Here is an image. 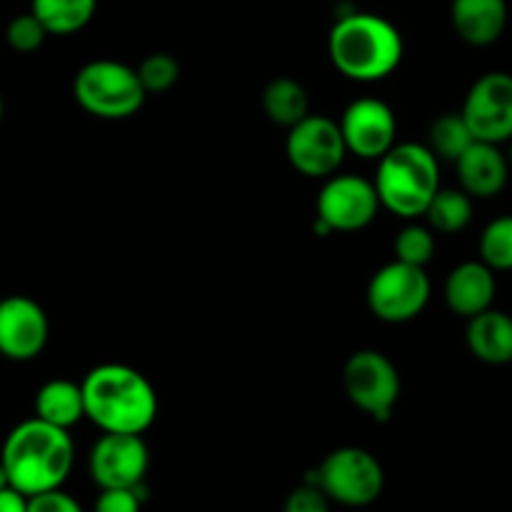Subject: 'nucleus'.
Returning a JSON list of instances; mask_svg holds the SVG:
<instances>
[{
    "instance_id": "5701e85b",
    "label": "nucleus",
    "mask_w": 512,
    "mask_h": 512,
    "mask_svg": "<svg viewBox=\"0 0 512 512\" xmlns=\"http://www.w3.org/2000/svg\"><path fill=\"white\" fill-rule=\"evenodd\" d=\"M473 133H470L468 123L463 120L460 113H445L430 125V145L428 148L433 150L435 158L438 160H455L465 153L470 143H473Z\"/></svg>"
},
{
    "instance_id": "39448f33",
    "label": "nucleus",
    "mask_w": 512,
    "mask_h": 512,
    "mask_svg": "<svg viewBox=\"0 0 512 512\" xmlns=\"http://www.w3.org/2000/svg\"><path fill=\"white\" fill-rule=\"evenodd\" d=\"M73 95L85 113L103 120H125L145 103L138 73L120 60H93L75 75Z\"/></svg>"
},
{
    "instance_id": "f03ea898",
    "label": "nucleus",
    "mask_w": 512,
    "mask_h": 512,
    "mask_svg": "<svg viewBox=\"0 0 512 512\" xmlns=\"http://www.w3.org/2000/svg\"><path fill=\"white\" fill-rule=\"evenodd\" d=\"M10 488L30 495L55 490L68 480L75 463V445L68 430L40 418L23 420L8 433L0 453Z\"/></svg>"
},
{
    "instance_id": "423d86ee",
    "label": "nucleus",
    "mask_w": 512,
    "mask_h": 512,
    "mask_svg": "<svg viewBox=\"0 0 512 512\" xmlns=\"http://www.w3.org/2000/svg\"><path fill=\"white\" fill-rule=\"evenodd\" d=\"M310 483L318 485L330 503L345 508H368L380 498L385 488V473L380 460L363 448L333 450L315 473H310Z\"/></svg>"
},
{
    "instance_id": "0eeeda50",
    "label": "nucleus",
    "mask_w": 512,
    "mask_h": 512,
    "mask_svg": "<svg viewBox=\"0 0 512 512\" xmlns=\"http://www.w3.org/2000/svg\"><path fill=\"white\" fill-rule=\"evenodd\" d=\"M343 385L350 403L373 420H388L400 398V373L388 355L358 350L348 358Z\"/></svg>"
},
{
    "instance_id": "7c9ffc66",
    "label": "nucleus",
    "mask_w": 512,
    "mask_h": 512,
    "mask_svg": "<svg viewBox=\"0 0 512 512\" xmlns=\"http://www.w3.org/2000/svg\"><path fill=\"white\" fill-rule=\"evenodd\" d=\"M0 512H28V498L15 488L0 490Z\"/></svg>"
},
{
    "instance_id": "c756f323",
    "label": "nucleus",
    "mask_w": 512,
    "mask_h": 512,
    "mask_svg": "<svg viewBox=\"0 0 512 512\" xmlns=\"http://www.w3.org/2000/svg\"><path fill=\"white\" fill-rule=\"evenodd\" d=\"M28 512H83L78 500L68 495L65 490H45V493L30 495Z\"/></svg>"
},
{
    "instance_id": "7ed1b4c3",
    "label": "nucleus",
    "mask_w": 512,
    "mask_h": 512,
    "mask_svg": "<svg viewBox=\"0 0 512 512\" xmlns=\"http://www.w3.org/2000/svg\"><path fill=\"white\" fill-rule=\"evenodd\" d=\"M403 35L390 20L375 13H348L335 20L328 53L335 68L358 83H375L393 73L403 60Z\"/></svg>"
},
{
    "instance_id": "f3484780",
    "label": "nucleus",
    "mask_w": 512,
    "mask_h": 512,
    "mask_svg": "<svg viewBox=\"0 0 512 512\" xmlns=\"http://www.w3.org/2000/svg\"><path fill=\"white\" fill-rule=\"evenodd\" d=\"M450 15L460 40L475 48H485L505 33L508 0H453Z\"/></svg>"
},
{
    "instance_id": "393cba45",
    "label": "nucleus",
    "mask_w": 512,
    "mask_h": 512,
    "mask_svg": "<svg viewBox=\"0 0 512 512\" xmlns=\"http://www.w3.org/2000/svg\"><path fill=\"white\" fill-rule=\"evenodd\" d=\"M435 255V235L433 230L425 228V225H405L403 230L395 238V260L408 265H418V268H425V265L433 260Z\"/></svg>"
},
{
    "instance_id": "6ab92c4d",
    "label": "nucleus",
    "mask_w": 512,
    "mask_h": 512,
    "mask_svg": "<svg viewBox=\"0 0 512 512\" xmlns=\"http://www.w3.org/2000/svg\"><path fill=\"white\" fill-rule=\"evenodd\" d=\"M35 418L55 425V428L70 430L85 418L83 390L73 380H48L35 395Z\"/></svg>"
},
{
    "instance_id": "6e6552de",
    "label": "nucleus",
    "mask_w": 512,
    "mask_h": 512,
    "mask_svg": "<svg viewBox=\"0 0 512 512\" xmlns=\"http://www.w3.org/2000/svg\"><path fill=\"white\" fill-rule=\"evenodd\" d=\"M430 300V278L418 265H383L368 285V305L375 318L385 323H408L418 318Z\"/></svg>"
},
{
    "instance_id": "4be33fe9",
    "label": "nucleus",
    "mask_w": 512,
    "mask_h": 512,
    "mask_svg": "<svg viewBox=\"0 0 512 512\" xmlns=\"http://www.w3.org/2000/svg\"><path fill=\"white\" fill-rule=\"evenodd\" d=\"M423 215H428L430 230L455 235L468 228L473 220V198L460 188H438Z\"/></svg>"
},
{
    "instance_id": "a878e982",
    "label": "nucleus",
    "mask_w": 512,
    "mask_h": 512,
    "mask_svg": "<svg viewBox=\"0 0 512 512\" xmlns=\"http://www.w3.org/2000/svg\"><path fill=\"white\" fill-rule=\"evenodd\" d=\"M135 73H138L145 93H165L178 83L180 65L173 55L153 53L135 68Z\"/></svg>"
},
{
    "instance_id": "412c9836",
    "label": "nucleus",
    "mask_w": 512,
    "mask_h": 512,
    "mask_svg": "<svg viewBox=\"0 0 512 512\" xmlns=\"http://www.w3.org/2000/svg\"><path fill=\"white\" fill-rule=\"evenodd\" d=\"M263 110L273 123L293 128L295 123L310 115V100L303 85L293 78L270 80L263 93Z\"/></svg>"
},
{
    "instance_id": "f257e3e1",
    "label": "nucleus",
    "mask_w": 512,
    "mask_h": 512,
    "mask_svg": "<svg viewBox=\"0 0 512 512\" xmlns=\"http://www.w3.org/2000/svg\"><path fill=\"white\" fill-rule=\"evenodd\" d=\"M85 418L103 433L143 435L158 418V395L140 370L105 363L80 383Z\"/></svg>"
},
{
    "instance_id": "bb28decb",
    "label": "nucleus",
    "mask_w": 512,
    "mask_h": 512,
    "mask_svg": "<svg viewBox=\"0 0 512 512\" xmlns=\"http://www.w3.org/2000/svg\"><path fill=\"white\" fill-rule=\"evenodd\" d=\"M45 38H48V30L43 28V23L33 13L15 15L8 28H5V40L18 53H33L45 43Z\"/></svg>"
},
{
    "instance_id": "c85d7f7f",
    "label": "nucleus",
    "mask_w": 512,
    "mask_h": 512,
    "mask_svg": "<svg viewBox=\"0 0 512 512\" xmlns=\"http://www.w3.org/2000/svg\"><path fill=\"white\" fill-rule=\"evenodd\" d=\"M283 512H330V498L315 483L305 480L285 498Z\"/></svg>"
},
{
    "instance_id": "473e14b6",
    "label": "nucleus",
    "mask_w": 512,
    "mask_h": 512,
    "mask_svg": "<svg viewBox=\"0 0 512 512\" xmlns=\"http://www.w3.org/2000/svg\"><path fill=\"white\" fill-rule=\"evenodd\" d=\"M505 158H508V165H510V170H512V138L508 140V153H505Z\"/></svg>"
},
{
    "instance_id": "dca6fc26",
    "label": "nucleus",
    "mask_w": 512,
    "mask_h": 512,
    "mask_svg": "<svg viewBox=\"0 0 512 512\" xmlns=\"http://www.w3.org/2000/svg\"><path fill=\"white\" fill-rule=\"evenodd\" d=\"M495 290H498V283H495L493 270L483 260H468L450 270L445 280V303L460 318H473L493 308Z\"/></svg>"
},
{
    "instance_id": "2eb2a0df",
    "label": "nucleus",
    "mask_w": 512,
    "mask_h": 512,
    "mask_svg": "<svg viewBox=\"0 0 512 512\" xmlns=\"http://www.w3.org/2000/svg\"><path fill=\"white\" fill-rule=\"evenodd\" d=\"M455 170H458L460 190L480 200L503 193L510 178L508 158L500 145L483 143V140H473L465 148V153L455 160Z\"/></svg>"
},
{
    "instance_id": "20e7f679",
    "label": "nucleus",
    "mask_w": 512,
    "mask_h": 512,
    "mask_svg": "<svg viewBox=\"0 0 512 512\" xmlns=\"http://www.w3.org/2000/svg\"><path fill=\"white\" fill-rule=\"evenodd\" d=\"M380 208L413 220L425 213L440 188V160L428 145L395 143L378 158V175L373 180Z\"/></svg>"
},
{
    "instance_id": "cd10ccee",
    "label": "nucleus",
    "mask_w": 512,
    "mask_h": 512,
    "mask_svg": "<svg viewBox=\"0 0 512 512\" xmlns=\"http://www.w3.org/2000/svg\"><path fill=\"white\" fill-rule=\"evenodd\" d=\"M143 485L138 488H103L95 500V512H140Z\"/></svg>"
},
{
    "instance_id": "ddd939ff",
    "label": "nucleus",
    "mask_w": 512,
    "mask_h": 512,
    "mask_svg": "<svg viewBox=\"0 0 512 512\" xmlns=\"http://www.w3.org/2000/svg\"><path fill=\"white\" fill-rule=\"evenodd\" d=\"M338 125L348 153H355L363 160L383 158L395 145V135H398L393 108L378 98L353 100Z\"/></svg>"
},
{
    "instance_id": "9b49d317",
    "label": "nucleus",
    "mask_w": 512,
    "mask_h": 512,
    "mask_svg": "<svg viewBox=\"0 0 512 512\" xmlns=\"http://www.w3.org/2000/svg\"><path fill=\"white\" fill-rule=\"evenodd\" d=\"M380 198L373 180L363 175H330L318 195V215L333 233L363 230L378 218Z\"/></svg>"
},
{
    "instance_id": "2f4dec72",
    "label": "nucleus",
    "mask_w": 512,
    "mask_h": 512,
    "mask_svg": "<svg viewBox=\"0 0 512 512\" xmlns=\"http://www.w3.org/2000/svg\"><path fill=\"white\" fill-rule=\"evenodd\" d=\"M10 488V480H8V473H5V465L0 463V490Z\"/></svg>"
},
{
    "instance_id": "a211bd4d",
    "label": "nucleus",
    "mask_w": 512,
    "mask_h": 512,
    "mask_svg": "<svg viewBox=\"0 0 512 512\" xmlns=\"http://www.w3.org/2000/svg\"><path fill=\"white\" fill-rule=\"evenodd\" d=\"M465 343L470 353L488 365L512 363V318L503 310L488 308L468 318Z\"/></svg>"
},
{
    "instance_id": "9d476101",
    "label": "nucleus",
    "mask_w": 512,
    "mask_h": 512,
    "mask_svg": "<svg viewBox=\"0 0 512 512\" xmlns=\"http://www.w3.org/2000/svg\"><path fill=\"white\" fill-rule=\"evenodd\" d=\"M460 115L475 140L508 143L512 138V75L505 70L480 75L465 95Z\"/></svg>"
},
{
    "instance_id": "1a4fd4ad",
    "label": "nucleus",
    "mask_w": 512,
    "mask_h": 512,
    "mask_svg": "<svg viewBox=\"0 0 512 512\" xmlns=\"http://www.w3.org/2000/svg\"><path fill=\"white\" fill-rule=\"evenodd\" d=\"M345 140L340 125L325 115H305L300 123L288 128L285 155L290 165L305 178H330L343 165Z\"/></svg>"
},
{
    "instance_id": "4468645a",
    "label": "nucleus",
    "mask_w": 512,
    "mask_h": 512,
    "mask_svg": "<svg viewBox=\"0 0 512 512\" xmlns=\"http://www.w3.org/2000/svg\"><path fill=\"white\" fill-rule=\"evenodd\" d=\"M50 323L45 310L28 295L0 300V355L15 363L38 358L48 345Z\"/></svg>"
},
{
    "instance_id": "72a5a7b5",
    "label": "nucleus",
    "mask_w": 512,
    "mask_h": 512,
    "mask_svg": "<svg viewBox=\"0 0 512 512\" xmlns=\"http://www.w3.org/2000/svg\"><path fill=\"white\" fill-rule=\"evenodd\" d=\"M0 123H3V95H0Z\"/></svg>"
},
{
    "instance_id": "f8f14e48",
    "label": "nucleus",
    "mask_w": 512,
    "mask_h": 512,
    "mask_svg": "<svg viewBox=\"0 0 512 512\" xmlns=\"http://www.w3.org/2000/svg\"><path fill=\"white\" fill-rule=\"evenodd\" d=\"M150 453L143 435L103 433L90 448V478L103 488H138L148 473Z\"/></svg>"
},
{
    "instance_id": "aec40b11",
    "label": "nucleus",
    "mask_w": 512,
    "mask_h": 512,
    "mask_svg": "<svg viewBox=\"0 0 512 512\" xmlns=\"http://www.w3.org/2000/svg\"><path fill=\"white\" fill-rule=\"evenodd\" d=\"M98 0H33L30 13L43 23L48 35H70L93 20Z\"/></svg>"
},
{
    "instance_id": "b1692460",
    "label": "nucleus",
    "mask_w": 512,
    "mask_h": 512,
    "mask_svg": "<svg viewBox=\"0 0 512 512\" xmlns=\"http://www.w3.org/2000/svg\"><path fill=\"white\" fill-rule=\"evenodd\" d=\"M480 260L493 273L512 270V215H500L480 235Z\"/></svg>"
}]
</instances>
